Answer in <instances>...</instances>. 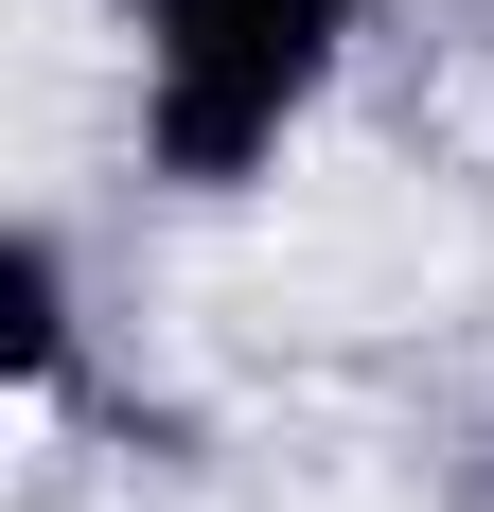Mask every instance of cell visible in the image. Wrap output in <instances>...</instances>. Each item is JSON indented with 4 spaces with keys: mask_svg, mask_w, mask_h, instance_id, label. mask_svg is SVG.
<instances>
[{
    "mask_svg": "<svg viewBox=\"0 0 494 512\" xmlns=\"http://www.w3.org/2000/svg\"><path fill=\"white\" fill-rule=\"evenodd\" d=\"M89 389H106L89 248H71V212H18L0 230V407L18 424H89Z\"/></svg>",
    "mask_w": 494,
    "mask_h": 512,
    "instance_id": "2",
    "label": "cell"
},
{
    "mask_svg": "<svg viewBox=\"0 0 494 512\" xmlns=\"http://www.w3.org/2000/svg\"><path fill=\"white\" fill-rule=\"evenodd\" d=\"M477 512H494V460H477Z\"/></svg>",
    "mask_w": 494,
    "mask_h": 512,
    "instance_id": "3",
    "label": "cell"
},
{
    "mask_svg": "<svg viewBox=\"0 0 494 512\" xmlns=\"http://www.w3.org/2000/svg\"><path fill=\"white\" fill-rule=\"evenodd\" d=\"M124 36V177L177 212H247L371 71L389 0H106Z\"/></svg>",
    "mask_w": 494,
    "mask_h": 512,
    "instance_id": "1",
    "label": "cell"
}]
</instances>
